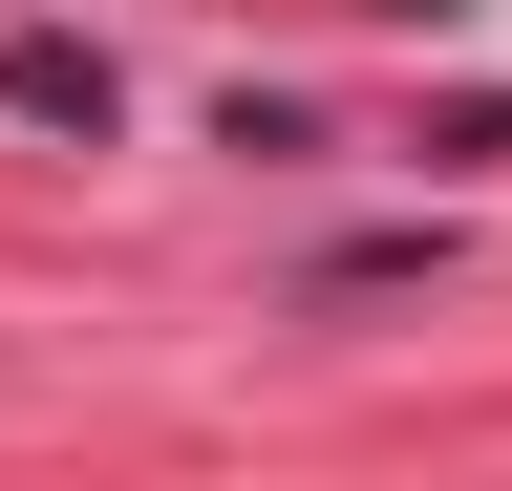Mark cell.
<instances>
[{"instance_id": "1", "label": "cell", "mask_w": 512, "mask_h": 491, "mask_svg": "<svg viewBox=\"0 0 512 491\" xmlns=\"http://www.w3.org/2000/svg\"><path fill=\"white\" fill-rule=\"evenodd\" d=\"M0 107H22V129H64V150H107V129H128L107 43H0Z\"/></svg>"}, {"instance_id": "2", "label": "cell", "mask_w": 512, "mask_h": 491, "mask_svg": "<svg viewBox=\"0 0 512 491\" xmlns=\"http://www.w3.org/2000/svg\"><path fill=\"white\" fill-rule=\"evenodd\" d=\"M448 278V235L406 214V235H342V257H299V321H363V299H427Z\"/></svg>"}, {"instance_id": "3", "label": "cell", "mask_w": 512, "mask_h": 491, "mask_svg": "<svg viewBox=\"0 0 512 491\" xmlns=\"http://www.w3.org/2000/svg\"><path fill=\"white\" fill-rule=\"evenodd\" d=\"M214 150H256V171H320V150H342V129H320V107H299V86H235V107H214Z\"/></svg>"}, {"instance_id": "4", "label": "cell", "mask_w": 512, "mask_h": 491, "mask_svg": "<svg viewBox=\"0 0 512 491\" xmlns=\"http://www.w3.org/2000/svg\"><path fill=\"white\" fill-rule=\"evenodd\" d=\"M427 171H512V86H470V107H427Z\"/></svg>"}, {"instance_id": "5", "label": "cell", "mask_w": 512, "mask_h": 491, "mask_svg": "<svg viewBox=\"0 0 512 491\" xmlns=\"http://www.w3.org/2000/svg\"><path fill=\"white\" fill-rule=\"evenodd\" d=\"M363 22H384V43H448V22H470V0H363Z\"/></svg>"}]
</instances>
